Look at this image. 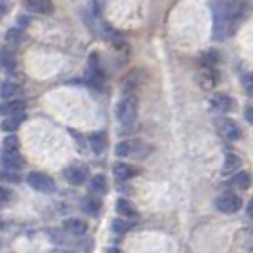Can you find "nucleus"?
Returning a JSON list of instances; mask_svg holds the SVG:
<instances>
[{
    "instance_id": "obj_1",
    "label": "nucleus",
    "mask_w": 253,
    "mask_h": 253,
    "mask_svg": "<svg viewBox=\"0 0 253 253\" xmlns=\"http://www.w3.org/2000/svg\"><path fill=\"white\" fill-rule=\"evenodd\" d=\"M137 111H139L137 97L133 93H126L116 105V118L122 126H131L137 118Z\"/></svg>"
},
{
    "instance_id": "obj_2",
    "label": "nucleus",
    "mask_w": 253,
    "mask_h": 253,
    "mask_svg": "<svg viewBox=\"0 0 253 253\" xmlns=\"http://www.w3.org/2000/svg\"><path fill=\"white\" fill-rule=\"evenodd\" d=\"M65 179H67V183L69 185H84L86 183V179L89 177V169L86 164H80V162H75V164H71L69 168H65L63 171Z\"/></svg>"
},
{
    "instance_id": "obj_3",
    "label": "nucleus",
    "mask_w": 253,
    "mask_h": 253,
    "mask_svg": "<svg viewBox=\"0 0 253 253\" xmlns=\"http://www.w3.org/2000/svg\"><path fill=\"white\" fill-rule=\"evenodd\" d=\"M27 183L33 187L38 192H44V194H50V192H55V181L46 175V173H40V171H33L27 175Z\"/></svg>"
},
{
    "instance_id": "obj_4",
    "label": "nucleus",
    "mask_w": 253,
    "mask_h": 253,
    "mask_svg": "<svg viewBox=\"0 0 253 253\" xmlns=\"http://www.w3.org/2000/svg\"><path fill=\"white\" fill-rule=\"evenodd\" d=\"M215 208L221 211V213H227V215H232L236 213L242 208V198L238 194H232V192H225L221 194L215 200Z\"/></svg>"
},
{
    "instance_id": "obj_5",
    "label": "nucleus",
    "mask_w": 253,
    "mask_h": 253,
    "mask_svg": "<svg viewBox=\"0 0 253 253\" xmlns=\"http://www.w3.org/2000/svg\"><path fill=\"white\" fill-rule=\"evenodd\" d=\"M215 127H217V131H219V135H223L225 139L228 141H238L242 137V131H240V127L236 126L230 118H217L215 120Z\"/></svg>"
},
{
    "instance_id": "obj_6",
    "label": "nucleus",
    "mask_w": 253,
    "mask_h": 253,
    "mask_svg": "<svg viewBox=\"0 0 253 253\" xmlns=\"http://www.w3.org/2000/svg\"><path fill=\"white\" fill-rule=\"evenodd\" d=\"M143 82H145V73H143V69H133V71H129L124 78H122V91H126V93H133L135 89H139L143 86Z\"/></svg>"
},
{
    "instance_id": "obj_7",
    "label": "nucleus",
    "mask_w": 253,
    "mask_h": 253,
    "mask_svg": "<svg viewBox=\"0 0 253 253\" xmlns=\"http://www.w3.org/2000/svg\"><path fill=\"white\" fill-rule=\"evenodd\" d=\"M198 84L206 91H211L217 86V75L213 67H202V71L198 73Z\"/></svg>"
},
{
    "instance_id": "obj_8",
    "label": "nucleus",
    "mask_w": 253,
    "mask_h": 253,
    "mask_svg": "<svg viewBox=\"0 0 253 253\" xmlns=\"http://www.w3.org/2000/svg\"><path fill=\"white\" fill-rule=\"evenodd\" d=\"M2 164L6 169L17 171L23 168V156L19 154V151H4L2 152Z\"/></svg>"
},
{
    "instance_id": "obj_9",
    "label": "nucleus",
    "mask_w": 253,
    "mask_h": 253,
    "mask_svg": "<svg viewBox=\"0 0 253 253\" xmlns=\"http://www.w3.org/2000/svg\"><path fill=\"white\" fill-rule=\"evenodd\" d=\"M113 175L116 177V181H127L135 175V168H131L126 162H116L113 166Z\"/></svg>"
},
{
    "instance_id": "obj_10",
    "label": "nucleus",
    "mask_w": 253,
    "mask_h": 253,
    "mask_svg": "<svg viewBox=\"0 0 253 253\" xmlns=\"http://www.w3.org/2000/svg\"><path fill=\"white\" fill-rule=\"evenodd\" d=\"M25 118H27L25 113L8 114V116L4 118V122H2V129H4V131H8V133H13L17 127L23 124V120H25Z\"/></svg>"
},
{
    "instance_id": "obj_11",
    "label": "nucleus",
    "mask_w": 253,
    "mask_h": 253,
    "mask_svg": "<svg viewBox=\"0 0 253 253\" xmlns=\"http://www.w3.org/2000/svg\"><path fill=\"white\" fill-rule=\"evenodd\" d=\"M27 8H29V12L48 15L53 10V2L51 0H27Z\"/></svg>"
},
{
    "instance_id": "obj_12",
    "label": "nucleus",
    "mask_w": 253,
    "mask_h": 253,
    "mask_svg": "<svg viewBox=\"0 0 253 253\" xmlns=\"http://www.w3.org/2000/svg\"><path fill=\"white\" fill-rule=\"evenodd\" d=\"M236 244L242 250L253 252V227L252 228H242L236 232Z\"/></svg>"
},
{
    "instance_id": "obj_13",
    "label": "nucleus",
    "mask_w": 253,
    "mask_h": 253,
    "mask_svg": "<svg viewBox=\"0 0 253 253\" xmlns=\"http://www.w3.org/2000/svg\"><path fill=\"white\" fill-rule=\"evenodd\" d=\"M82 211H86V213L91 217H97L99 211H101V200L95 198V196L84 198V200H82Z\"/></svg>"
},
{
    "instance_id": "obj_14",
    "label": "nucleus",
    "mask_w": 253,
    "mask_h": 253,
    "mask_svg": "<svg viewBox=\"0 0 253 253\" xmlns=\"http://www.w3.org/2000/svg\"><path fill=\"white\" fill-rule=\"evenodd\" d=\"M250 185H252V177H250L248 171H238V173H234L232 179H230V187L232 189L246 190L250 189Z\"/></svg>"
},
{
    "instance_id": "obj_15",
    "label": "nucleus",
    "mask_w": 253,
    "mask_h": 253,
    "mask_svg": "<svg viewBox=\"0 0 253 253\" xmlns=\"http://www.w3.org/2000/svg\"><path fill=\"white\" fill-rule=\"evenodd\" d=\"M65 228H67V232L76 234V236H82V234L88 232V225L82 219H67L65 221Z\"/></svg>"
},
{
    "instance_id": "obj_16",
    "label": "nucleus",
    "mask_w": 253,
    "mask_h": 253,
    "mask_svg": "<svg viewBox=\"0 0 253 253\" xmlns=\"http://www.w3.org/2000/svg\"><path fill=\"white\" fill-rule=\"evenodd\" d=\"M0 113L6 114V116H8V114L25 113V101H21V99H10L8 103H2Z\"/></svg>"
},
{
    "instance_id": "obj_17",
    "label": "nucleus",
    "mask_w": 253,
    "mask_h": 253,
    "mask_svg": "<svg viewBox=\"0 0 253 253\" xmlns=\"http://www.w3.org/2000/svg\"><path fill=\"white\" fill-rule=\"evenodd\" d=\"M116 211L120 213V215L124 217H137V210H135V206L129 202V200H126V198H118L116 200Z\"/></svg>"
},
{
    "instance_id": "obj_18",
    "label": "nucleus",
    "mask_w": 253,
    "mask_h": 253,
    "mask_svg": "<svg viewBox=\"0 0 253 253\" xmlns=\"http://www.w3.org/2000/svg\"><path fill=\"white\" fill-rule=\"evenodd\" d=\"M211 103H213V107H215L217 111H221V113H228L232 109V99L228 97L227 93H215Z\"/></svg>"
},
{
    "instance_id": "obj_19",
    "label": "nucleus",
    "mask_w": 253,
    "mask_h": 253,
    "mask_svg": "<svg viewBox=\"0 0 253 253\" xmlns=\"http://www.w3.org/2000/svg\"><path fill=\"white\" fill-rule=\"evenodd\" d=\"M89 145H91L93 152L101 154V152L107 149V135H105L103 131H97V133H93V135L89 137Z\"/></svg>"
},
{
    "instance_id": "obj_20",
    "label": "nucleus",
    "mask_w": 253,
    "mask_h": 253,
    "mask_svg": "<svg viewBox=\"0 0 253 253\" xmlns=\"http://www.w3.org/2000/svg\"><path fill=\"white\" fill-rule=\"evenodd\" d=\"M135 147H137V141H122V143L116 145L114 154L116 156H129V154L135 152Z\"/></svg>"
},
{
    "instance_id": "obj_21",
    "label": "nucleus",
    "mask_w": 253,
    "mask_h": 253,
    "mask_svg": "<svg viewBox=\"0 0 253 253\" xmlns=\"http://www.w3.org/2000/svg\"><path fill=\"white\" fill-rule=\"evenodd\" d=\"M89 189H91V192H95V194L107 192L109 185H107L105 175H95V177H91V181H89Z\"/></svg>"
},
{
    "instance_id": "obj_22",
    "label": "nucleus",
    "mask_w": 253,
    "mask_h": 253,
    "mask_svg": "<svg viewBox=\"0 0 253 253\" xmlns=\"http://www.w3.org/2000/svg\"><path fill=\"white\" fill-rule=\"evenodd\" d=\"M219 63V51L217 50H208L200 55V65L202 67H215Z\"/></svg>"
},
{
    "instance_id": "obj_23",
    "label": "nucleus",
    "mask_w": 253,
    "mask_h": 253,
    "mask_svg": "<svg viewBox=\"0 0 253 253\" xmlns=\"http://www.w3.org/2000/svg\"><path fill=\"white\" fill-rule=\"evenodd\" d=\"M0 67L4 71H13L15 69V57L10 50H2L0 51Z\"/></svg>"
},
{
    "instance_id": "obj_24",
    "label": "nucleus",
    "mask_w": 253,
    "mask_h": 253,
    "mask_svg": "<svg viewBox=\"0 0 253 253\" xmlns=\"http://www.w3.org/2000/svg\"><path fill=\"white\" fill-rule=\"evenodd\" d=\"M240 168V158L236 154H227L225 158V166H223V173H232Z\"/></svg>"
},
{
    "instance_id": "obj_25",
    "label": "nucleus",
    "mask_w": 253,
    "mask_h": 253,
    "mask_svg": "<svg viewBox=\"0 0 253 253\" xmlns=\"http://www.w3.org/2000/svg\"><path fill=\"white\" fill-rule=\"evenodd\" d=\"M17 91H19V86H17V84H13V82H4V84H2V89H0V95H2V99H12L13 95H17Z\"/></svg>"
},
{
    "instance_id": "obj_26",
    "label": "nucleus",
    "mask_w": 253,
    "mask_h": 253,
    "mask_svg": "<svg viewBox=\"0 0 253 253\" xmlns=\"http://www.w3.org/2000/svg\"><path fill=\"white\" fill-rule=\"evenodd\" d=\"M131 227H133V225L127 223V221H124V219H114L113 221V230L114 232H118V234H124V232H127Z\"/></svg>"
},
{
    "instance_id": "obj_27",
    "label": "nucleus",
    "mask_w": 253,
    "mask_h": 253,
    "mask_svg": "<svg viewBox=\"0 0 253 253\" xmlns=\"http://www.w3.org/2000/svg\"><path fill=\"white\" fill-rule=\"evenodd\" d=\"M4 151H19V139L15 137V135H8L6 139H4Z\"/></svg>"
},
{
    "instance_id": "obj_28",
    "label": "nucleus",
    "mask_w": 253,
    "mask_h": 253,
    "mask_svg": "<svg viewBox=\"0 0 253 253\" xmlns=\"http://www.w3.org/2000/svg\"><path fill=\"white\" fill-rule=\"evenodd\" d=\"M244 89H246V93L250 95V97H253V73L252 75H246L244 76Z\"/></svg>"
},
{
    "instance_id": "obj_29",
    "label": "nucleus",
    "mask_w": 253,
    "mask_h": 253,
    "mask_svg": "<svg viewBox=\"0 0 253 253\" xmlns=\"http://www.w3.org/2000/svg\"><path fill=\"white\" fill-rule=\"evenodd\" d=\"M6 40H8V42H12V44H19V40H21V33H19V29H12V31H8V33H6Z\"/></svg>"
},
{
    "instance_id": "obj_30",
    "label": "nucleus",
    "mask_w": 253,
    "mask_h": 253,
    "mask_svg": "<svg viewBox=\"0 0 253 253\" xmlns=\"http://www.w3.org/2000/svg\"><path fill=\"white\" fill-rule=\"evenodd\" d=\"M12 200V192L4 187H0V204H8Z\"/></svg>"
},
{
    "instance_id": "obj_31",
    "label": "nucleus",
    "mask_w": 253,
    "mask_h": 253,
    "mask_svg": "<svg viewBox=\"0 0 253 253\" xmlns=\"http://www.w3.org/2000/svg\"><path fill=\"white\" fill-rule=\"evenodd\" d=\"M244 118H246L250 124H253V105H250V107L246 109V113H244Z\"/></svg>"
},
{
    "instance_id": "obj_32",
    "label": "nucleus",
    "mask_w": 253,
    "mask_h": 253,
    "mask_svg": "<svg viewBox=\"0 0 253 253\" xmlns=\"http://www.w3.org/2000/svg\"><path fill=\"white\" fill-rule=\"evenodd\" d=\"M0 177L4 179V181H12V183H17V181H19V179L15 177V175H12V173H2Z\"/></svg>"
},
{
    "instance_id": "obj_33",
    "label": "nucleus",
    "mask_w": 253,
    "mask_h": 253,
    "mask_svg": "<svg viewBox=\"0 0 253 253\" xmlns=\"http://www.w3.org/2000/svg\"><path fill=\"white\" fill-rule=\"evenodd\" d=\"M248 217H250V219H253V198L248 202Z\"/></svg>"
},
{
    "instance_id": "obj_34",
    "label": "nucleus",
    "mask_w": 253,
    "mask_h": 253,
    "mask_svg": "<svg viewBox=\"0 0 253 253\" xmlns=\"http://www.w3.org/2000/svg\"><path fill=\"white\" fill-rule=\"evenodd\" d=\"M4 13H6V6H4V4H0V17H2Z\"/></svg>"
}]
</instances>
